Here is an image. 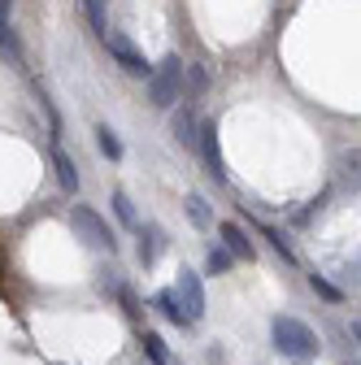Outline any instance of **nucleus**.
<instances>
[{"instance_id":"1","label":"nucleus","mask_w":361,"mask_h":365,"mask_svg":"<svg viewBox=\"0 0 361 365\" xmlns=\"http://www.w3.org/2000/svg\"><path fill=\"white\" fill-rule=\"evenodd\" d=\"M270 335H275V348L283 352V356H296V361H309V356H318V335H313L300 317H275V322H270Z\"/></svg>"},{"instance_id":"2","label":"nucleus","mask_w":361,"mask_h":365,"mask_svg":"<svg viewBox=\"0 0 361 365\" xmlns=\"http://www.w3.org/2000/svg\"><path fill=\"white\" fill-rule=\"evenodd\" d=\"M178 91H183V61L170 53V57H161V66H153V74H148V96H153L157 109H174Z\"/></svg>"},{"instance_id":"3","label":"nucleus","mask_w":361,"mask_h":365,"mask_svg":"<svg viewBox=\"0 0 361 365\" xmlns=\"http://www.w3.org/2000/svg\"><path fill=\"white\" fill-rule=\"evenodd\" d=\"M70 222H74V231L83 235V244L87 248H118V240H113V231H109V222L92 209V205H74L70 209Z\"/></svg>"},{"instance_id":"4","label":"nucleus","mask_w":361,"mask_h":365,"mask_svg":"<svg viewBox=\"0 0 361 365\" xmlns=\"http://www.w3.org/2000/svg\"><path fill=\"white\" fill-rule=\"evenodd\" d=\"M174 300L178 309L188 313V322H200V313H205V287H200V274L188 269V265H178V279H174Z\"/></svg>"},{"instance_id":"5","label":"nucleus","mask_w":361,"mask_h":365,"mask_svg":"<svg viewBox=\"0 0 361 365\" xmlns=\"http://www.w3.org/2000/svg\"><path fill=\"white\" fill-rule=\"evenodd\" d=\"M105 48H109V57H113L126 74H135V78H148V74H153V66L144 61V53L135 48L122 31H105Z\"/></svg>"},{"instance_id":"6","label":"nucleus","mask_w":361,"mask_h":365,"mask_svg":"<svg viewBox=\"0 0 361 365\" xmlns=\"http://www.w3.org/2000/svg\"><path fill=\"white\" fill-rule=\"evenodd\" d=\"M196 148H200V157H205V165H209L213 178H227V165H222V153H218V126H213V122H200Z\"/></svg>"},{"instance_id":"7","label":"nucleus","mask_w":361,"mask_h":365,"mask_svg":"<svg viewBox=\"0 0 361 365\" xmlns=\"http://www.w3.org/2000/svg\"><path fill=\"white\" fill-rule=\"evenodd\" d=\"M218 235H222V248H227L231 257H244V261H253V240L244 235V226H235V222H222V226H218Z\"/></svg>"},{"instance_id":"8","label":"nucleus","mask_w":361,"mask_h":365,"mask_svg":"<svg viewBox=\"0 0 361 365\" xmlns=\"http://www.w3.org/2000/svg\"><path fill=\"white\" fill-rule=\"evenodd\" d=\"M170 126H174V140L183 144V148H196V130H200V122H196V113H192L188 105L174 109V122H170Z\"/></svg>"},{"instance_id":"9","label":"nucleus","mask_w":361,"mask_h":365,"mask_svg":"<svg viewBox=\"0 0 361 365\" xmlns=\"http://www.w3.org/2000/svg\"><path fill=\"white\" fill-rule=\"evenodd\" d=\"M157 309H161L166 322H174V327H192V322H188V313L178 309V300H174V292H170V287H166V292H157Z\"/></svg>"},{"instance_id":"10","label":"nucleus","mask_w":361,"mask_h":365,"mask_svg":"<svg viewBox=\"0 0 361 365\" xmlns=\"http://www.w3.org/2000/svg\"><path fill=\"white\" fill-rule=\"evenodd\" d=\"M53 161H57V178H61V187H66V192H78V170H74V161H70L61 148L53 153Z\"/></svg>"},{"instance_id":"11","label":"nucleus","mask_w":361,"mask_h":365,"mask_svg":"<svg viewBox=\"0 0 361 365\" xmlns=\"http://www.w3.org/2000/svg\"><path fill=\"white\" fill-rule=\"evenodd\" d=\"M157 252H161V231H157V226H144V240H140V261H144V265H153V261H157Z\"/></svg>"},{"instance_id":"12","label":"nucleus","mask_w":361,"mask_h":365,"mask_svg":"<svg viewBox=\"0 0 361 365\" xmlns=\"http://www.w3.org/2000/svg\"><path fill=\"white\" fill-rule=\"evenodd\" d=\"M144 352H148V361H153V365H170V352H166V339H161L157 331H144Z\"/></svg>"},{"instance_id":"13","label":"nucleus","mask_w":361,"mask_h":365,"mask_svg":"<svg viewBox=\"0 0 361 365\" xmlns=\"http://www.w3.org/2000/svg\"><path fill=\"white\" fill-rule=\"evenodd\" d=\"M0 57H9L14 66L22 61V48H18V39H14V31H9V22L0 18Z\"/></svg>"},{"instance_id":"14","label":"nucleus","mask_w":361,"mask_h":365,"mask_svg":"<svg viewBox=\"0 0 361 365\" xmlns=\"http://www.w3.org/2000/svg\"><path fill=\"white\" fill-rule=\"evenodd\" d=\"M96 144H101V153H105L109 161H122V144H118V135H113L109 126H96Z\"/></svg>"},{"instance_id":"15","label":"nucleus","mask_w":361,"mask_h":365,"mask_svg":"<svg viewBox=\"0 0 361 365\" xmlns=\"http://www.w3.org/2000/svg\"><path fill=\"white\" fill-rule=\"evenodd\" d=\"M113 213L122 217V226H140V217H135V205L126 192H113Z\"/></svg>"},{"instance_id":"16","label":"nucleus","mask_w":361,"mask_h":365,"mask_svg":"<svg viewBox=\"0 0 361 365\" xmlns=\"http://www.w3.org/2000/svg\"><path fill=\"white\" fill-rule=\"evenodd\" d=\"M231 261H235V257H231L227 248H209V257H205V269H209V274H227V269H231Z\"/></svg>"},{"instance_id":"17","label":"nucleus","mask_w":361,"mask_h":365,"mask_svg":"<svg viewBox=\"0 0 361 365\" xmlns=\"http://www.w3.org/2000/svg\"><path fill=\"white\" fill-rule=\"evenodd\" d=\"M83 5H87V18H92L96 35L105 39V31H109V22H105V0H83Z\"/></svg>"},{"instance_id":"18","label":"nucleus","mask_w":361,"mask_h":365,"mask_svg":"<svg viewBox=\"0 0 361 365\" xmlns=\"http://www.w3.org/2000/svg\"><path fill=\"white\" fill-rule=\"evenodd\" d=\"M309 287L318 292V296H327V300H340V287H331V283L322 279V274H309Z\"/></svg>"},{"instance_id":"19","label":"nucleus","mask_w":361,"mask_h":365,"mask_svg":"<svg viewBox=\"0 0 361 365\" xmlns=\"http://www.w3.org/2000/svg\"><path fill=\"white\" fill-rule=\"evenodd\" d=\"M188 213H192V222H196V226H209V209H205V200H200V196H188Z\"/></svg>"},{"instance_id":"20","label":"nucleus","mask_w":361,"mask_h":365,"mask_svg":"<svg viewBox=\"0 0 361 365\" xmlns=\"http://www.w3.org/2000/svg\"><path fill=\"white\" fill-rule=\"evenodd\" d=\"M265 240H270V244H275V252H279L283 261H292V248H288V240H283L279 231H270V226H265Z\"/></svg>"},{"instance_id":"21","label":"nucleus","mask_w":361,"mask_h":365,"mask_svg":"<svg viewBox=\"0 0 361 365\" xmlns=\"http://www.w3.org/2000/svg\"><path fill=\"white\" fill-rule=\"evenodd\" d=\"M183 74H188V83H192V91H205V83H209V74H205L200 66H192V70L183 66Z\"/></svg>"},{"instance_id":"22","label":"nucleus","mask_w":361,"mask_h":365,"mask_svg":"<svg viewBox=\"0 0 361 365\" xmlns=\"http://www.w3.org/2000/svg\"><path fill=\"white\" fill-rule=\"evenodd\" d=\"M352 365H357V361H352Z\"/></svg>"}]
</instances>
